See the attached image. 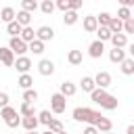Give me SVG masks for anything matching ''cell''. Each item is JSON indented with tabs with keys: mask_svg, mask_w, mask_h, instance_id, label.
<instances>
[{
	"mask_svg": "<svg viewBox=\"0 0 134 134\" xmlns=\"http://www.w3.org/2000/svg\"><path fill=\"white\" fill-rule=\"evenodd\" d=\"M109 29H111V34H124V21L113 17L111 23H109Z\"/></svg>",
	"mask_w": 134,
	"mask_h": 134,
	"instance_id": "7402d4cb",
	"label": "cell"
},
{
	"mask_svg": "<svg viewBox=\"0 0 134 134\" xmlns=\"http://www.w3.org/2000/svg\"><path fill=\"white\" fill-rule=\"evenodd\" d=\"M38 100V92L34 90V88H29V90H23V103H36Z\"/></svg>",
	"mask_w": 134,
	"mask_h": 134,
	"instance_id": "d6a6232c",
	"label": "cell"
},
{
	"mask_svg": "<svg viewBox=\"0 0 134 134\" xmlns=\"http://www.w3.org/2000/svg\"><path fill=\"white\" fill-rule=\"evenodd\" d=\"M15 52L8 48V46H0V63L4 67H15Z\"/></svg>",
	"mask_w": 134,
	"mask_h": 134,
	"instance_id": "8992f818",
	"label": "cell"
},
{
	"mask_svg": "<svg viewBox=\"0 0 134 134\" xmlns=\"http://www.w3.org/2000/svg\"><path fill=\"white\" fill-rule=\"evenodd\" d=\"M17 84H19L23 90H29V88L34 86V80H31V75H29V73H23V75H19Z\"/></svg>",
	"mask_w": 134,
	"mask_h": 134,
	"instance_id": "cb8c5ba5",
	"label": "cell"
},
{
	"mask_svg": "<svg viewBox=\"0 0 134 134\" xmlns=\"http://www.w3.org/2000/svg\"><path fill=\"white\" fill-rule=\"evenodd\" d=\"M8 107V94L6 92H0V109Z\"/></svg>",
	"mask_w": 134,
	"mask_h": 134,
	"instance_id": "ab89813d",
	"label": "cell"
},
{
	"mask_svg": "<svg viewBox=\"0 0 134 134\" xmlns=\"http://www.w3.org/2000/svg\"><path fill=\"white\" fill-rule=\"evenodd\" d=\"M38 124H40L38 115H34V117H23V119H21V126H23L27 132H34V130L38 128Z\"/></svg>",
	"mask_w": 134,
	"mask_h": 134,
	"instance_id": "d6986e66",
	"label": "cell"
},
{
	"mask_svg": "<svg viewBox=\"0 0 134 134\" xmlns=\"http://www.w3.org/2000/svg\"><path fill=\"white\" fill-rule=\"evenodd\" d=\"M38 71H40V75L48 77V75L54 73V63H52L50 59H42V61L38 63Z\"/></svg>",
	"mask_w": 134,
	"mask_h": 134,
	"instance_id": "9c48e42d",
	"label": "cell"
},
{
	"mask_svg": "<svg viewBox=\"0 0 134 134\" xmlns=\"http://www.w3.org/2000/svg\"><path fill=\"white\" fill-rule=\"evenodd\" d=\"M21 40L25 42V44H31L34 40H36V31H34V27L29 25V27H23V34H21Z\"/></svg>",
	"mask_w": 134,
	"mask_h": 134,
	"instance_id": "603a6c76",
	"label": "cell"
},
{
	"mask_svg": "<svg viewBox=\"0 0 134 134\" xmlns=\"http://www.w3.org/2000/svg\"><path fill=\"white\" fill-rule=\"evenodd\" d=\"M96 130L103 134V132H111L113 130V121L109 119V117H103L100 121H98V126H96Z\"/></svg>",
	"mask_w": 134,
	"mask_h": 134,
	"instance_id": "4dcf8cb0",
	"label": "cell"
},
{
	"mask_svg": "<svg viewBox=\"0 0 134 134\" xmlns=\"http://www.w3.org/2000/svg\"><path fill=\"white\" fill-rule=\"evenodd\" d=\"M132 17H134V13H132Z\"/></svg>",
	"mask_w": 134,
	"mask_h": 134,
	"instance_id": "f907efd6",
	"label": "cell"
},
{
	"mask_svg": "<svg viewBox=\"0 0 134 134\" xmlns=\"http://www.w3.org/2000/svg\"><path fill=\"white\" fill-rule=\"evenodd\" d=\"M77 19H80V15H77L75 10H67V13L63 15V23H65V25H75Z\"/></svg>",
	"mask_w": 134,
	"mask_h": 134,
	"instance_id": "83f0119b",
	"label": "cell"
},
{
	"mask_svg": "<svg viewBox=\"0 0 134 134\" xmlns=\"http://www.w3.org/2000/svg\"><path fill=\"white\" fill-rule=\"evenodd\" d=\"M96 29H98V21H96V17H94V15L84 17V31H88V34H96Z\"/></svg>",
	"mask_w": 134,
	"mask_h": 134,
	"instance_id": "7c38bea8",
	"label": "cell"
},
{
	"mask_svg": "<svg viewBox=\"0 0 134 134\" xmlns=\"http://www.w3.org/2000/svg\"><path fill=\"white\" fill-rule=\"evenodd\" d=\"M126 59H128V57H126V50H124V48H113V50H109V61H111V63H119V65H121Z\"/></svg>",
	"mask_w": 134,
	"mask_h": 134,
	"instance_id": "4fadbf2b",
	"label": "cell"
},
{
	"mask_svg": "<svg viewBox=\"0 0 134 134\" xmlns=\"http://www.w3.org/2000/svg\"><path fill=\"white\" fill-rule=\"evenodd\" d=\"M42 134H54V132H50V130H46V132H42Z\"/></svg>",
	"mask_w": 134,
	"mask_h": 134,
	"instance_id": "7dc6e473",
	"label": "cell"
},
{
	"mask_svg": "<svg viewBox=\"0 0 134 134\" xmlns=\"http://www.w3.org/2000/svg\"><path fill=\"white\" fill-rule=\"evenodd\" d=\"M48 130H50V132H54V134L63 132V121H61V119H52V124L48 126Z\"/></svg>",
	"mask_w": 134,
	"mask_h": 134,
	"instance_id": "8d00e7d4",
	"label": "cell"
},
{
	"mask_svg": "<svg viewBox=\"0 0 134 134\" xmlns=\"http://www.w3.org/2000/svg\"><path fill=\"white\" fill-rule=\"evenodd\" d=\"M57 8H61L63 13L71 10V0H59V2H57Z\"/></svg>",
	"mask_w": 134,
	"mask_h": 134,
	"instance_id": "74e56055",
	"label": "cell"
},
{
	"mask_svg": "<svg viewBox=\"0 0 134 134\" xmlns=\"http://www.w3.org/2000/svg\"><path fill=\"white\" fill-rule=\"evenodd\" d=\"M54 38V29L50 27V25H42V27H38L36 29V40H40V42H50Z\"/></svg>",
	"mask_w": 134,
	"mask_h": 134,
	"instance_id": "52a82bcc",
	"label": "cell"
},
{
	"mask_svg": "<svg viewBox=\"0 0 134 134\" xmlns=\"http://www.w3.org/2000/svg\"><path fill=\"white\" fill-rule=\"evenodd\" d=\"M124 34H134V17L124 21Z\"/></svg>",
	"mask_w": 134,
	"mask_h": 134,
	"instance_id": "f35d334b",
	"label": "cell"
},
{
	"mask_svg": "<svg viewBox=\"0 0 134 134\" xmlns=\"http://www.w3.org/2000/svg\"><path fill=\"white\" fill-rule=\"evenodd\" d=\"M0 19L8 25V23H13L15 19H17V13H15V8L13 6H4L2 10H0Z\"/></svg>",
	"mask_w": 134,
	"mask_h": 134,
	"instance_id": "9a60e30c",
	"label": "cell"
},
{
	"mask_svg": "<svg viewBox=\"0 0 134 134\" xmlns=\"http://www.w3.org/2000/svg\"><path fill=\"white\" fill-rule=\"evenodd\" d=\"M90 98H92L96 105H100L103 109H107V111H115V109H117V96L109 94V92L103 90V88H96V90L90 94Z\"/></svg>",
	"mask_w": 134,
	"mask_h": 134,
	"instance_id": "7a4b0ae2",
	"label": "cell"
},
{
	"mask_svg": "<svg viewBox=\"0 0 134 134\" xmlns=\"http://www.w3.org/2000/svg\"><path fill=\"white\" fill-rule=\"evenodd\" d=\"M80 88H82L84 92H88V94H92V92L96 90V84H94V77H90V75H84V77L80 80Z\"/></svg>",
	"mask_w": 134,
	"mask_h": 134,
	"instance_id": "5bb4252c",
	"label": "cell"
},
{
	"mask_svg": "<svg viewBox=\"0 0 134 134\" xmlns=\"http://www.w3.org/2000/svg\"><path fill=\"white\" fill-rule=\"evenodd\" d=\"M75 90H77V88H75V84H71L69 80L61 82V90H59V92H61L65 98H67V96H73V94H75Z\"/></svg>",
	"mask_w": 134,
	"mask_h": 134,
	"instance_id": "ac0fdd59",
	"label": "cell"
},
{
	"mask_svg": "<svg viewBox=\"0 0 134 134\" xmlns=\"http://www.w3.org/2000/svg\"><path fill=\"white\" fill-rule=\"evenodd\" d=\"M8 48H10L15 54H19V57H25V52L29 50V44H25L21 38H10V40H8Z\"/></svg>",
	"mask_w": 134,
	"mask_h": 134,
	"instance_id": "5b68a950",
	"label": "cell"
},
{
	"mask_svg": "<svg viewBox=\"0 0 134 134\" xmlns=\"http://www.w3.org/2000/svg\"><path fill=\"white\" fill-rule=\"evenodd\" d=\"M111 15L109 13H100V15H96V21H98V25H103V27H109V23H111Z\"/></svg>",
	"mask_w": 134,
	"mask_h": 134,
	"instance_id": "836d02e7",
	"label": "cell"
},
{
	"mask_svg": "<svg viewBox=\"0 0 134 134\" xmlns=\"http://www.w3.org/2000/svg\"><path fill=\"white\" fill-rule=\"evenodd\" d=\"M6 34H8L10 38H21V34H23V25H19V23H17V19H15L13 23H8V25H6Z\"/></svg>",
	"mask_w": 134,
	"mask_h": 134,
	"instance_id": "2e32d148",
	"label": "cell"
},
{
	"mask_svg": "<svg viewBox=\"0 0 134 134\" xmlns=\"http://www.w3.org/2000/svg\"><path fill=\"white\" fill-rule=\"evenodd\" d=\"M103 134H113V132H103Z\"/></svg>",
	"mask_w": 134,
	"mask_h": 134,
	"instance_id": "681fc988",
	"label": "cell"
},
{
	"mask_svg": "<svg viewBox=\"0 0 134 134\" xmlns=\"http://www.w3.org/2000/svg\"><path fill=\"white\" fill-rule=\"evenodd\" d=\"M0 21H2V19H0Z\"/></svg>",
	"mask_w": 134,
	"mask_h": 134,
	"instance_id": "816d5d0a",
	"label": "cell"
},
{
	"mask_svg": "<svg viewBox=\"0 0 134 134\" xmlns=\"http://www.w3.org/2000/svg\"><path fill=\"white\" fill-rule=\"evenodd\" d=\"M94 84H96V88L107 90V88L111 86V73H109V71H98V73L94 75Z\"/></svg>",
	"mask_w": 134,
	"mask_h": 134,
	"instance_id": "ba28073f",
	"label": "cell"
},
{
	"mask_svg": "<svg viewBox=\"0 0 134 134\" xmlns=\"http://www.w3.org/2000/svg\"><path fill=\"white\" fill-rule=\"evenodd\" d=\"M103 52H105V44H103L100 40H94V42L88 46V54H90L92 59H100Z\"/></svg>",
	"mask_w": 134,
	"mask_h": 134,
	"instance_id": "30bf717a",
	"label": "cell"
},
{
	"mask_svg": "<svg viewBox=\"0 0 134 134\" xmlns=\"http://www.w3.org/2000/svg\"><path fill=\"white\" fill-rule=\"evenodd\" d=\"M59 134H67V132H65V130H63V132H59Z\"/></svg>",
	"mask_w": 134,
	"mask_h": 134,
	"instance_id": "c3c4849f",
	"label": "cell"
},
{
	"mask_svg": "<svg viewBox=\"0 0 134 134\" xmlns=\"http://www.w3.org/2000/svg\"><path fill=\"white\" fill-rule=\"evenodd\" d=\"M71 117L75 119V121H82V124H88V126H98V121L105 117V115H100V111H94V109H90V107H75L73 111H71Z\"/></svg>",
	"mask_w": 134,
	"mask_h": 134,
	"instance_id": "6da1fadb",
	"label": "cell"
},
{
	"mask_svg": "<svg viewBox=\"0 0 134 134\" xmlns=\"http://www.w3.org/2000/svg\"><path fill=\"white\" fill-rule=\"evenodd\" d=\"M19 113H21V117H34L36 115V109H34L31 103H23L21 109H19Z\"/></svg>",
	"mask_w": 134,
	"mask_h": 134,
	"instance_id": "f1b7e54d",
	"label": "cell"
},
{
	"mask_svg": "<svg viewBox=\"0 0 134 134\" xmlns=\"http://www.w3.org/2000/svg\"><path fill=\"white\" fill-rule=\"evenodd\" d=\"M119 2H121V6H126V8L134 6V0H119Z\"/></svg>",
	"mask_w": 134,
	"mask_h": 134,
	"instance_id": "7bdbcfd3",
	"label": "cell"
},
{
	"mask_svg": "<svg viewBox=\"0 0 134 134\" xmlns=\"http://www.w3.org/2000/svg\"><path fill=\"white\" fill-rule=\"evenodd\" d=\"M65 109H67V98H65L61 92H54V94L50 96V111L57 113V115H61Z\"/></svg>",
	"mask_w": 134,
	"mask_h": 134,
	"instance_id": "277c9868",
	"label": "cell"
},
{
	"mask_svg": "<svg viewBox=\"0 0 134 134\" xmlns=\"http://www.w3.org/2000/svg\"><path fill=\"white\" fill-rule=\"evenodd\" d=\"M82 59H84V57H82V50H69V52H67V63H69V65H80Z\"/></svg>",
	"mask_w": 134,
	"mask_h": 134,
	"instance_id": "44dd1931",
	"label": "cell"
},
{
	"mask_svg": "<svg viewBox=\"0 0 134 134\" xmlns=\"http://www.w3.org/2000/svg\"><path fill=\"white\" fill-rule=\"evenodd\" d=\"M126 134H134V124H132V126H128V130H126Z\"/></svg>",
	"mask_w": 134,
	"mask_h": 134,
	"instance_id": "f6af8a7d",
	"label": "cell"
},
{
	"mask_svg": "<svg viewBox=\"0 0 134 134\" xmlns=\"http://www.w3.org/2000/svg\"><path fill=\"white\" fill-rule=\"evenodd\" d=\"M38 6H40V4H38L36 0H23V2H21V10H25V13H29V15L36 13Z\"/></svg>",
	"mask_w": 134,
	"mask_h": 134,
	"instance_id": "484cf974",
	"label": "cell"
},
{
	"mask_svg": "<svg viewBox=\"0 0 134 134\" xmlns=\"http://www.w3.org/2000/svg\"><path fill=\"white\" fill-rule=\"evenodd\" d=\"M38 119H40V124H42V126H46V128H48V126L52 124V119H54V117L50 115V111H48V109H44V111H40V113H38Z\"/></svg>",
	"mask_w": 134,
	"mask_h": 134,
	"instance_id": "f546056e",
	"label": "cell"
},
{
	"mask_svg": "<svg viewBox=\"0 0 134 134\" xmlns=\"http://www.w3.org/2000/svg\"><path fill=\"white\" fill-rule=\"evenodd\" d=\"M25 134H40V132H36V130H34V132H25Z\"/></svg>",
	"mask_w": 134,
	"mask_h": 134,
	"instance_id": "bcb514c9",
	"label": "cell"
},
{
	"mask_svg": "<svg viewBox=\"0 0 134 134\" xmlns=\"http://www.w3.org/2000/svg\"><path fill=\"white\" fill-rule=\"evenodd\" d=\"M0 117L4 119V124L8 126V128H17V126H21V113L15 109V107H4V109H0Z\"/></svg>",
	"mask_w": 134,
	"mask_h": 134,
	"instance_id": "3957f363",
	"label": "cell"
},
{
	"mask_svg": "<svg viewBox=\"0 0 134 134\" xmlns=\"http://www.w3.org/2000/svg\"><path fill=\"white\" fill-rule=\"evenodd\" d=\"M15 67H17V71H21V75H23V73H27V71L31 69V59H29V57H17Z\"/></svg>",
	"mask_w": 134,
	"mask_h": 134,
	"instance_id": "8fae6325",
	"label": "cell"
},
{
	"mask_svg": "<svg viewBox=\"0 0 134 134\" xmlns=\"http://www.w3.org/2000/svg\"><path fill=\"white\" fill-rule=\"evenodd\" d=\"M111 36H113V34H111V29H109V27H103V25H98V29H96V40H100V42L105 44L107 40L111 42Z\"/></svg>",
	"mask_w": 134,
	"mask_h": 134,
	"instance_id": "ffe728a7",
	"label": "cell"
},
{
	"mask_svg": "<svg viewBox=\"0 0 134 134\" xmlns=\"http://www.w3.org/2000/svg\"><path fill=\"white\" fill-rule=\"evenodd\" d=\"M128 52H130V59H134V44L128 46Z\"/></svg>",
	"mask_w": 134,
	"mask_h": 134,
	"instance_id": "ee69618b",
	"label": "cell"
},
{
	"mask_svg": "<svg viewBox=\"0 0 134 134\" xmlns=\"http://www.w3.org/2000/svg\"><path fill=\"white\" fill-rule=\"evenodd\" d=\"M117 19H121V21L132 19V10H130V8H126V6H119V10H117Z\"/></svg>",
	"mask_w": 134,
	"mask_h": 134,
	"instance_id": "d590c367",
	"label": "cell"
},
{
	"mask_svg": "<svg viewBox=\"0 0 134 134\" xmlns=\"http://www.w3.org/2000/svg\"><path fill=\"white\" fill-rule=\"evenodd\" d=\"M77 8H82V2H80V0H71V10L77 13Z\"/></svg>",
	"mask_w": 134,
	"mask_h": 134,
	"instance_id": "b9f144b4",
	"label": "cell"
},
{
	"mask_svg": "<svg viewBox=\"0 0 134 134\" xmlns=\"http://www.w3.org/2000/svg\"><path fill=\"white\" fill-rule=\"evenodd\" d=\"M111 44H113V48H126V46H128L126 34H113V36H111Z\"/></svg>",
	"mask_w": 134,
	"mask_h": 134,
	"instance_id": "e0dca14e",
	"label": "cell"
},
{
	"mask_svg": "<svg viewBox=\"0 0 134 134\" xmlns=\"http://www.w3.org/2000/svg\"><path fill=\"white\" fill-rule=\"evenodd\" d=\"M84 134H100V132H98L94 126H86V128H84Z\"/></svg>",
	"mask_w": 134,
	"mask_h": 134,
	"instance_id": "60d3db41",
	"label": "cell"
},
{
	"mask_svg": "<svg viewBox=\"0 0 134 134\" xmlns=\"http://www.w3.org/2000/svg\"><path fill=\"white\" fill-rule=\"evenodd\" d=\"M54 8H57V2H52V0H44V2L40 4V10H42L44 15H52Z\"/></svg>",
	"mask_w": 134,
	"mask_h": 134,
	"instance_id": "1f68e13d",
	"label": "cell"
},
{
	"mask_svg": "<svg viewBox=\"0 0 134 134\" xmlns=\"http://www.w3.org/2000/svg\"><path fill=\"white\" fill-rule=\"evenodd\" d=\"M29 50H31L34 54H42V52H44V42H40V40H34V42L29 44Z\"/></svg>",
	"mask_w": 134,
	"mask_h": 134,
	"instance_id": "e575fe53",
	"label": "cell"
},
{
	"mask_svg": "<svg viewBox=\"0 0 134 134\" xmlns=\"http://www.w3.org/2000/svg\"><path fill=\"white\" fill-rule=\"evenodd\" d=\"M17 23L23 25V27H29V23H31V15L25 13V10H19V13H17Z\"/></svg>",
	"mask_w": 134,
	"mask_h": 134,
	"instance_id": "4316f807",
	"label": "cell"
},
{
	"mask_svg": "<svg viewBox=\"0 0 134 134\" xmlns=\"http://www.w3.org/2000/svg\"><path fill=\"white\" fill-rule=\"evenodd\" d=\"M119 69H121V73H124V75H134V59H130V57H128V59L121 63V67H119Z\"/></svg>",
	"mask_w": 134,
	"mask_h": 134,
	"instance_id": "d4e9b609",
	"label": "cell"
}]
</instances>
